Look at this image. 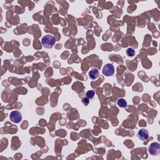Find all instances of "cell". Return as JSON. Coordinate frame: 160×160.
<instances>
[{"label":"cell","mask_w":160,"mask_h":160,"mask_svg":"<svg viewBox=\"0 0 160 160\" xmlns=\"http://www.w3.org/2000/svg\"><path fill=\"white\" fill-rule=\"evenodd\" d=\"M41 43H42V44L45 48L50 49L52 48L54 44H55L56 39L53 35L47 34L43 37L42 40H41Z\"/></svg>","instance_id":"6da1fadb"},{"label":"cell","mask_w":160,"mask_h":160,"mask_svg":"<svg viewBox=\"0 0 160 160\" xmlns=\"http://www.w3.org/2000/svg\"><path fill=\"white\" fill-rule=\"evenodd\" d=\"M148 151L149 154L153 156L158 155L160 152V145L157 142L151 143V145L149 146Z\"/></svg>","instance_id":"7a4b0ae2"},{"label":"cell","mask_w":160,"mask_h":160,"mask_svg":"<svg viewBox=\"0 0 160 160\" xmlns=\"http://www.w3.org/2000/svg\"><path fill=\"white\" fill-rule=\"evenodd\" d=\"M9 119L14 123H20L22 121V115L20 111H13L9 115Z\"/></svg>","instance_id":"3957f363"},{"label":"cell","mask_w":160,"mask_h":160,"mask_svg":"<svg viewBox=\"0 0 160 160\" xmlns=\"http://www.w3.org/2000/svg\"><path fill=\"white\" fill-rule=\"evenodd\" d=\"M102 72H103V74L106 76H111L112 75H113L114 73V68L113 65L110 63L106 64L103 67Z\"/></svg>","instance_id":"277c9868"},{"label":"cell","mask_w":160,"mask_h":160,"mask_svg":"<svg viewBox=\"0 0 160 160\" xmlns=\"http://www.w3.org/2000/svg\"><path fill=\"white\" fill-rule=\"evenodd\" d=\"M138 138L142 141H145L148 139L149 138V132L146 129H141L138 132Z\"/></svg>","instance_id":"5b68a950"},{"label":"cell","mask_w":160,"mask_h":160,"mask_svg":"<svg viewBox=\"0 0 160 160\" xmlns=\"http://www.w3.org/2000/svg\"><path fill=\"white\" fill-rule=\"evenodd\" d=\"M99 75H100V73H99L98 69L97 68L92 69L91 71L89 72V78L92 79H95L98 78Z\"/></svg>","instance_id":"8992f818"},{"label":"cell","mask_w":160,"mask_h":160,"mask_svg":"<svg viewBox=\"0 0 160 160\" xmlns=\"http://www.w3.org/2000/svg\"><path fill=\"white\" fill-rule=\"evenodd\" d=\"M117 104L120 108H126L127 106V102L123 98H120L118 100Z\"/></svg>","instance_id":"52a82bcc"},{"label":"cell","mask_w":160,"mask_h":160,"mask_svg":"<svg viewBox=\"0 0 160 160\" xmlns=\"http://www.w3.org/2000/svg\"><path fill=\"white\" fill-rule=\"evenodd\" d=\"M95 95V92L93 90H89L86 92V98H88L89 100V99L93 98Z\"/></svg>","instance_id":"ba28073f"},{"label":"cell","mask_w":160,"mask_h":160,"mask_svg":"<svg viewBox=\"0 0 160 160\" xmlns=\"http://www.w3.org/2000/svg\"><path fill=\"white\" fill-rule=\"evenodd\" d=\"M126 54L128 56L132 57L134 56V54H135V52H134V50L132 48H129L126 50Z\"/></svg>","instance_id":"9c48e42d"},{"label":"cell","mask_w":160,"mask_h":160,"mask_svg":"<svg viewBox=\"0 0 160 160\" xmlns=\"http://www.w3.org/2000/svg\"><path fill=\"white\" fill-rule=\"evenodd\" d=\"M82 103L86 105V106H87V105L89 103V99L88 98H83L82 99Z\"/></svg>","instance_id":"30bf717a"}]
</instances>
